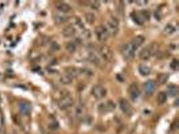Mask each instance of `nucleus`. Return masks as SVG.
I'll use <instances>...</instances> for the list:
<instances>
[{
	"mask_svg": "<svg viewBox=\"0 0 179 134\" xmlns=\"http://www.w3.org/2000/svg\"><path fill=\"white\" fill-rule=\"evenodd\" d=\"M72 81V78L67 73H64L60 76V82L63 84H69Z\"/></svg>",
	"mask_w": 179,
	"mask_h": 134,
	"instance_id": "nucleus-20",
	"label": "nucleus"
},
{
	"mask_svg": "<svg viewBox=\"0 0 179 134\" xmlns=\"http://www.w3.org/2000/svg\"><path fill=\"white\" fill-rule=\"evenodd\" d=\"M99 54L106 61H110L113 58V52L107 46H102L99 48Z\"/></svg>",
	"mask_w": 179,
	"mask_h": 134,
	"instance_id": "nucleus-9",
	"label": "nucleus"
},
{
	"mask_svg": "<svg viewBox=\"0 0 179 134\" xmlns=\"http://www.w3.org/2000/svg\"><path fill=\"white\" fill-rule=\"evenodd\" d=\"M69 75L70 77H71L72 79L75 78V77L79 76V75L81 73V69H77V68L75 67H69L67 69H66V72Z\"/></svg>",
	"mask_w": 179,
	"mask_h": 134,
	"instance_id": "nucleus-16",
	"label": "nucleus"
},
{
	"mask_svg": "<svg viewBox=\"0 0 179 134\" xmlns=\"http://www.w3.org/2000/svg\"><path fill=\"white\" fill-rule=\"evenodd\" d=\"M66 48H67V51L69 52V53L72 54L75 52V50H76L77 45L76 44L74 43V42H69V43L67 44Z\"/></svg>",
	"mask_w": 179,
	"mask_h": 134,
	"instance_id": "nucleus-26",
	"label": "nucleus"
},
{
	"mask_svg": "<svg viewBox=\"0 0 179 134\" xmlns=\"http://www.w3.org/2000/svg\"><path fill=\"white\" fill-rule=\"evenodd\" d=\"M89 60L91 61V62L94 63L95 65H99L100 62V60L99 59V58L97 56V55L95 54L94 52L92 50H90L89 52V56H88Z\"/></svg>",
	"mask_w": 179,
	"mask_h": 134,
	"instance_id": "nucleus-21",
	"label": "nucleus"
},
{
	"mask_svg": "<svg viewBox=\"0 0 179 134\" xmlns=\"http://www.w3.org/2000/svg\"><path fill=\"white\" fill-rule=\"evenodd\" d=\"M58 127V122L56 121V120L54 121L53 123H52L50 125V128L51 129H56Z\"/></svg>",
	"mask_w": 179,
	"mask_h": 134,
	"instance_id": "nucleus-31",
	"label": "nucleus"
},
{
	"mask_svg": "<svg viewBox=\"0 0 179 134\" xmlns=\"http://www.w3.org/2000/svg\"><path fill=\"white\" fill-rule=\"evenodd\" d=\"M148 46V48H149L150 52H151L152 56L156 55L158 50V45L156 43L154 42V43L149 44Z\"/></svg>",
	"mask_w": 179,
	"mask_h": 134,
	"instance_id": "nucleus-25",
	"label": "nucleus"
},
{
	"mask_svg": "<svg viewBox=\"0 0 179 134\" xmlns=\"http://www.w3.org/2000/svg\"><path fill=\"white\" fill-rule=\"evenodd\" d=\"M170 67L173 70H175V71H178V69H179L178 61L176 59H174L173 61H172V62L170 63Z\"/></svg>",
	"mask_w": 179,
	"mask_h": 134,
	"instance_id": "nucleus-28",
	"label": "nucleus"
},
{
	"mask_svg": "<svg viewBox=\"0 0 179 134\" xmlns=\"http://www.w3.org/2000/svg\"><path fill=\"white\" fill-rule=\"evenodd\" d=\"M115 107H116V105H115L114 102L112 101H107L105 103H100L98 105L97 109L98 112L100 114L103 115L109 112L113 111L114 110H115Z\"/></svg>",
	"mask_w": 179,
	"mask_h": 134,
	"instance_id": "nucleus-4",
	"label": "nucleus"
},
{
	"mask_svg": "<svg viewBox=\"0 0 179 134\" xmlns=\"http://www.w3.org/2000/svg\"><path fill=\"white\" fill-rule=\"evenodd\" d=\"M130 17L136 24L139 26L143 25L146 20L150 19V13L148 11L142 10L139 12H133L130 14Z\"/></svg>",
	"mask_w": 179,
	"mask_h": 134,
	"instance_id": "nucleus-3",
	"label": "nucleus"
},
{
	"mask_svg": "<svg viewBox=\"0 0 179 134\" xmlns=\"http://www.w3.org/2000/svg\"><path fill=\"white\" fill-rule=\"evenodd\" d=\"M129 96L132 101L135 102L138 99L140 95V91L138 85L135 83L131 84L128 89Z\"/></svg>",
	"mask_w": 179,
	"mask_h": 134,
	"instance_id": "nucleus-10",
	"label": "nucleus"
},
{
	"mask_svg": "<svg viewBox=\"0 0 179 134\" xmlns=\"http://www.w3.org/2000/svg\"><path fill=\"white\" fill-rule=\"evenodd\" d=\"M150 71H151L150 68L146 65L141 64L139 66V72H140V74H142V76H148L150 74Z\"/></svg>",
	"mask_w": 179,
	"mask_h": 134,
	"instance_id": "nucleus-18",
	"label": "nucleus"
},
{
	"mask_svg": "<svg viewBox=\"0 0 179 134\" xmlns=\"http://www.w3.org/2000/svg\"><path fill=\"white\" fill-rule=\"evenodd\" d=\"M135 51L136 50H134L130 42L121 46V50H120L124 58L128 62H130L134 59V56H135Z\"/></svg>",
	"mask_w": 179,
	"mask_h": 134,
	"instance_id": "nucleus-2",
	"label": "nucleus"
},
{
	"mask_svg": "<svg viewBox=\"0 0 179 134\" xmlns=\"http://www.w3.org/2000/svg\"><path fill=\"white\" fill-rule=\"evenodd\" d=\"M168 74H167L166 73H161L158 75L157 77V81L158 83L160 84H165L167 81L168 79Z\"/></svg>",
	"mask_w": 179,
	"mask_h": 134,
	"instance_id": "nucleus-22",
	"label": "nucleus"
},
{
	"mask_svg": "<svg viewBox=\"0 0 179 134\" xmlns=\"http://www.w3.org/2000/svg\"><path fill=\"white\" fill-rule=\"evenodd\" d=\"M152 56L151 52H150L149 48L147 46L145 48H143L142 50L140 51V52L139 53V57L140 59L143 60H147Z\"/></svg>",
	"mask_w": 179,
	"mask_h": 134,
	"instance_id": "nucleus-15",
	"label": "nucleus"
},
{
	"mask_svg": "<svg viewBox=\"0 0 179 134\" xmlns=\"http://www.w3.org/2000/svg\"><path fill=\"white\" fill-rule=\"evenodd\" d=\"M91 93L96 99H101L107 95V90L103 86L95 85L92 89Z\"/></svg>",
	"mask_w": 179,
	"mask_h": 134,
	"instance_id": "nucleus-7",
	"label": "nucleus"
},
{
	"mask_svg": "<svg viewBox=\"0 0 179 134\" xmlns=\"http://www.w3.org/2000/svg\"><path fill=\"white\" fill-rule=\"evenodd\" d=\"M85 20L86 22H87L89 24L92 25L93 23H94L95 21V16L93 13H87L85 14Z\"/></svg>",
	"mask_w": 179,
	"mask_h": 134,
	"instance_id": "nucleus-24",
	"label": "nucleus"
},
{
	"mask_svg": "<svg viewBox=\"0 0 179 134\" xmlns=\"http://www.w3.org/2000/svg\"><path fill=\"white\" fill-rule=\"evenodd\" d=\"M95 34L97 39L100 42H105L108 39L109 34L104 26H99L95 28Z\"/></svg>",
	"mask_w": 179,
	"mask_h": 134,
	"instance_id": "nucleus-6",
	"label": "nucleus"
},
{
	"mask_svg": "<svg viewBox=\"0 0 179 134\" xmlns=\"http://www.w3.org/2000/svg\"><path fill=\"white\" fill-rule=\"evenodd\" d=\"M91 2H92V3L90 4V6H91L92 9H98L99 8V6H100L99 1H91Z\"/></svg>",
	"mask_w": 179,
	"mask_h": 134,
	"instance_id": "nucleus-30",
	"label": "nucleus"
},
{
	"mask_svg": "<svg viewBox=\"0 0 179 134\" xmlns=\"http://www.w3.org/2000/svg\"><path fill=\"white\" fill-rule=\"evenodd\" d=\"M74 103V99L70 93L67 91L65 93L61 94V97L58 102V105L60 109H66L71 107Z\"/></svg>",
	"mask_w": 179,
	"mask_h": 134,
	"instance_id": "nucleus-1",
	"label": "nucleus"
},
{
	"mask_svg": "<svg viewBox=\"0 0 179 134\" xmlns=\"http://www.w3.org/2000/svg\"><path fill=\"white\" fill-rule=\"evenodd\" d=\"M167 93L170 97H175L178 94V87L175 84H170L167 87Z\"/></svg>",
	"mask_w": 179,
	"mask_h": 134,
	"instance_id": "nucleus-17",
	"label": "nucleus"
},
{
	"mask_svg": "<svg viewBox=\"0 0 179 134\" xmlns=\"http://www.w3.org/2000/svg\"><path fill=\"white\" fill-rule=\"evenodd\" d=\"M119 104L120 109L124 113V114L128 116H132L133 109L128 100L125 99H121L119 101Z\"/></svg>",
	"mask_w": 179,
	"mask_h": 134,
	"instance_id": "nucleus-8",
	"label": "nucleus"
},
{
	"mask_svg": "<svg viewBox=\"0 0 179 134\" xmlns=\"http://www.w3.org/2000/svg\"><path fill=\"white\" fill-rule=\"evenodd\" d=\"M67 20V18L63 15H56L55 17V21L56 23H61L66 22Z\"/></svg>",
	"mask_w": 179,
	"mask_h": 134,
	"instance_id": "nucleus-27",
	"label": "nucleus"
},
{
	"mask_svg": "<svg viewBox=\"0 0 179 134\" xmlns=\"http://www.w3.org/2000/svg\"><path fill=\"white\" fill-rule=\"evenodd\" d=\"M167 100V95L164 92H160L157 96V101L159 104H163Z\"/></svg>",
	"mask_w": 179,
	"mask_h": 134,
	"instance_id": "nucleus-23",
	"label": "nucleus"
},
{
	"mask_svg": "<svg viewBox=\"0 0 179 134\" xmlns=\"http://www.w3.org/2000/svg\"><path fill=\"white\" fill-rule=\"evenodd\" d=\"M76 33V30L71 25L66 26L63 31V34L65 38H71L73 37Z\"/></svg>",
	"mask_w": 179,
	"mask_h": 134,
	"instance_id": "nucleus-13",
	"label": "nucleus"
},
{
	"mask_svg": "<svg viewBox=\"0 0 179 134\" xmlns=\"http://www.w3.org/2000/svg\"><path fill=\"white\" fill-rule=\"evenodd\" d=\"M107 28L109 35H116L118 32L119 30V22L116 18L114 17H111L107 21Z\"/></svg>",
	"mask_w": 179,
	"mask_h": 134,
	"instance_id": "nucleus-5",
	"label": "nucleus"
},
{
	"mask_svg": "<svg viewBox=\"0 0 179 134\" xmlns=\"http://www.w3.org/2000/svg\"><path fill=\"white\" fill-rule=\"evenodd\" d=\"M145 38L144 37L142 36H138L134 38L130 42V44H131L134 50H136L144 42Z\"/></svg>",
	"mask_w": 179,
	"mask_h": 134,
	"instance_id": "nucleus-12",
	"label": "nucleus"
},
{
	"mask_svg": "<svg viewBox=\"0 0 179 134\" xmlns=\"http://www.w3.org/2000/svg\"><path fill=\"white\" fill-rule=\"evenodd\" d=\"M56 8L58 9L60 12L67 13L71 9V8L69 5L64 3V2H56L55 4Z\"/></svg>",
	"mask_w": 179,
	"mask_h": 134,
	"instance_id": "nucleus-14",
	"label": "nucleus"
},
{
	"mask_svg": "<svg viewBox=\"0 0 179 134\" xmlns=\"http://www.w3.org/2000/svg\"><path fill=\"white\" fill-rule=\"evenodd\" d=\"M20 111L23 115H28L30 113L31 107L30 105L27 103H22L20 105Z\"/></svg>",
	"mask_w": 179,
	"mask_h": 134,
	"instance_id": "nucleus-19",
	"label": "nucleus"
},
{
	"mask_svg": "<svg viewBox=\"0 0 179 134\" xmlns=\"http://www.w3.org/2000/svg\"><path fill=\"white\" fill-rule=\"evenodd\" d=\"M155 89H156V83L152 80H148L143 84V90L148 95H151L154 93Z\"/></svg>",
	"mask_w": 179,
	"mask_h": 134,
	"instance_id": "nucleus-11",
	"label": "nucleus"
},
{
	"mask_svg": "<svg viewBox=\"0 0 179 134\" xmlns=\"http://www.w3.org/2000/svg\"><path fill=\"white\" fill-rule=\"evenodd\" d=\"M164 31H165V32H166L167 34H172V33H173L175 31V27H173L172 25L168 24L166 26V27L165 28V29H164Z\"/></svg>",
	"mask_w": 179,
	"mask_h": 134,
	"instance_id": "nucleus-29",
	"label": "nucleus"
},
{
	"mask_svg": "<svg viewBox=\"0 0 179 134\" xmlns=\"http://www.w3.org/2000/svg\"><path fill=\"white\" fill-rule=\"evenodd\" d=\"M51 48L53 49L54 50L56 51V50H58V49H59V45L56 43V42H54V43L52 44L51 46Z\"/></svg>",
	"mask_w": 179,
	"mask_h": 134,
	"instance_id": "nucleus-32",
	"label": "nucleus"
}]
</instances>
